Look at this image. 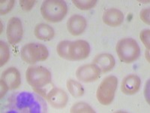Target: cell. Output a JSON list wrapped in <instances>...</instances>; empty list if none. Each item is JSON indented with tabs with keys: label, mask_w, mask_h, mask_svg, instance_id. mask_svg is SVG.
<instances>
[{
	"label": "cell",
	"mask_w": 150,
	"mask_h": 113,
	"mask_svg": "<svg viewBox=\"0 0 150 113\" xmlns=\"http://www.w3.org/2000/svg\"><path fill=\"white\" fill-rule=\"evenodd\" d=\"M0 86H1V91H0V92H1V96H0V98L2 99L9 89L8 87V86L6 85V84L4 82L2 79H1V82H0Z\"/></svg>",
	"instance_id": "484cf974"
},
{
	"label": "cell",
	"mask_w": 150,
	"mask_h": 113,
	"mask_svg": "<svg viewBox=\"0 0 150 113\" xmlns=\"http://www.w3.org/2000/svg\"><path fill=\"white\" fill-rule=\"evenodd\" d=\"M35 35L40 40L50 41L55 35L54 29L50 26L45 24H38L35 28Z\"/></svg>",
	"instance_id": "5bb4252c"
},
{
	"label": "cell",
	"mask_w": 150,
	"mask_h": 113,
	"mask_svg": "<svg viewBox=\"0 0 150 113\" xmlns=\"http://www.w3.org/2000/svg\"><path fill=\"white\" fill-rule=\"evenodd\" d=\"M149 14H150V9H144L140 11V17L142 21L145 24L149 25L150 24V18H149Z\"/></svg>",
	"instance_id": "d4e9b609"
},
{
	"label": "cell",
	"mask_w": 150,
	"mask_h": 113,
	"mask_svg": "<svg viewBox=\"0 0 150 113\" xmlns=\"http://www.w3.org/2000/svg\"><path fill=\"white\" fill-rule=\"evenodd\" d=\"M118 85V79L114 75L106 77L99 85L96 92L98 101L104 106H108L112 102Z\"/></svg>",
	"instance_id": "277c9868"
},
{
	"label": "cell",
	"mask_w": 150,
	"mask_h": 113,
	"mask_svg": "<svg viewBox=\"0 0 150 113\" xmlns=\"http://www.w3.org/2000/svg\"><path fill=\"white\" fill-rule=\"evenodd\" d=\"M33 52L36 61H44L49 56L47 48L42 44L33 43Z\"/></svg>",
	"instance_id": "e0dca14e"
},
{
	"label": "cell",
	"mask_w": 150,
	"mask_h": 113,
	"mask_svg": "<svg viewBox=\"0 0 150 113\" xmlns=\"http://www.w3.org/2000/svg\"><path fill=\"white\" fill-rule=\"evenodd\" d=\"M90 53V46L85 40H77L71 43L69 56L70 60H84Z\"/></svg>",
	"instance_id": "52a82bcc"
},
{
	"label": "cell",
	"mask_w": 150,
	"mask_h": 113,
	"mask_svg": "<svg viewBox=\"0 0 150 113\" xmlns=\"http://www.w3.org/2000/svg\"><path fill=\"white\" fill-rule=\"evenodd\" d=\"M141 80L138 75L131 74L123 79L121 91L125 95H133L140 90Z\"/></svg>",
	"instance_id": "30bf717a"
},
{
	"label": "cell",
	"mask_w": 150,
	"mask_h": 113,
	"mask_svg": "<svg viewBox=\"0 0 150 113\" xmlns=\"http://www.w3.org/2000/svg\"><path fill=\"white\" fill-rule=\"evenodd\" d=\"M67 88L72 97L79 98L82 97L84 94L83 87L80 82L73 79H69L67 82Z\"/></svg>",
	"instance_id": "9a60e30c"
},
{
	"label": "cell",
	"mask_w": 150,
	"mask_h": 113,
	"mask_svg": "<svg viewBox=\"0 0 150 113\" xmlns=\"http://www.w3.org/2000/svg\"><path fill=\"white\" fill-rule=\"evenodd\" d=\"M101 70L94 64H86L77 69L76 76L79 81L83 82L89 83L96 82L99 79Z\"/></svg>",
	"instance_id": "8992f818"
},
{
	"label": "cell",
	"mask_w": 150,
	"mask_h": 113,
	"mask_svg": "<svg viewBox=\"0 0 150 113\" xmlns=\"http://www.w3.org/2000/svg\"><path fill=\"white\" fill-rule=\"evenodd\" d=\"M21 57L27 64H35L37 61L35 58L33 52V43H29L23 47L21 50Z\"/></svg>",
	"instance_id": "2e32d148"
},
{
	"label": "cell",
	"mask_w": 150,
	"mask_h": 113,
	"mask_svg": "<svg viewBox=\"0 0 150 113\" xmlns=\"http://www.w3.org/2000/svg\"><path fill=\"white\" fill-rule=\"evenodd\" d=\"M28 84L34 89H41L51 83V73L47 69L43 67H30L26 72Z\"/></svg>",
	"instance_id": "3957f363"
},
{
	"label": "cell",
	"mask_w": 150,
	"mask_h": 113,
	"mask_svg": "<svg viewBox=\"0 0 150 113\" xmlns=\"http://www.w3.org/2000/svg\"><path fill=\"white\" fill-rule=\"evenodd\" d=\"M8 40L11 45H16L21 41L23 29L21 21L17 17H11L8 22L6 30Z\"/></svg>",
	"instance_id": "5b68a950"
},
{
	"label": "cell",
	"mask_w": 150,
	"mask_h": 113,
	"mask_svg": "<svg viewBox=\"0 0 150 113\" xmlns=\"http://www.w3.org/2000/svg\"><path fill=\"white\" fill-rule=\"evenodd\" d=\"M1 79L6 84L9 90L17 89L21 84V73L14 67H10L5 69L2 72Z\"/></svg>",
	"instance_id": "9c48e42d"
},
{
	"label": "cell",
	"mask_w": 150,
	"mask_h": 113,
	"mask_svg": "<svg viewBox=\"0 0 150 113\" xmlns=\"http://www.w3.org/2000/svg\"><path fill=\"white\" fill-rule=\"evenodd\" d=\"M14 0H1L0 1V13L2 15L8 14L14 7Z\"/></svg>",
	"instance_id": "7402d4cb"
},
{
	"label": "cell",
	"mask_w": 150,
	"mask_h": 113,
	"mask_svg": "<svg viewBox=\"0 0 150 113\" xmlns=\"http://www.w3.org/2000/svg\"><path fill=\"white\" fill-rule=\"evenodd\" d=\"M71 43V41H62L59 43L57 47H56L57 53H58L59 56H61L62 58L70 60L69 51H70Z\"/></svg>",
	"instance_id": "ac0fdd59"
},
{
	"label": "cell",
	"mask_w": 150,
	"mask_h": 113,
	"mask_svg": "<svg viewBox=\"0 0 150 113\" xmlns=\"http://www.w3.org/2000/svg\"><path fill=\"white\" fill-rule=\"evenodd\" d=\"M68 6L62 0H46L41 6L43 18L48 22L57 23L66 16Z\"/></svg>",
	"instance_id": "6da1fadb"
},
{
	"label": "cell",
	"mask_w": 150,
	"mask_h": 113,
	"mask_svg": "<svg viewBox=\"0 0 150 113\" xmlns=\"http://www.w3.org/2000/svg\"><path fill=\"white\" fill-rule=\"evenodd\" d=\"M103 21L106 25L112 27L120 26L124 21V14L121 11L116 9H110L104 12Z\"/></svg>",
	"instance_id": "7c38bea8"
},
{
	"label": "cell",
	"mask_w": 150,
	"mask_h": 113,
	"mask_svg": "<svg viewBox=\"0 0 150 113\" xmlns=\"http://www.w3.org/2000/svg\"><path fill=\"white\" fill-rule=\"evenodd\" d=\"M47 99L50 105L55 109H63L68 101V94L61 88L54 87L47 95Z\"/></svg>",
	"instance_id": "ba28073f"
},
{
	"label": "cell",
	"mask_w": 150,
	"mask_h": 113,
	"mask_svg": "<svg viewBox=\"0 0 150 113\" xmlns=\"http://www.w3.org/2000/svg\"><path fill=\"white\" fill-rule=\"evenodd\" d=\"M71 113H95L93 108L86 103H77L71 108Z\"/></svg>",
	"instance_id": "d6986e66"
},
{
	"label": "cell",
	"mask_w": 150,
	"mask_h": 113,
	"mask_svg": "<svg viewBox=\"0 0 150 113\" xmlns=\"http://www.w3.org/2000/svg\"><path fill=\"white\" fill-rule=\"evenodd\" d=\"M74 5L80 10H90L97 3L96 0H73Z\"/></svg>",
	"instance_id": "ffe728a7"
},
{
	"label": "cell",
	"mask_w": 150,
	"mask_h": 113,
	"mask_svg": "<svg viewBox=\"0 0 150 113\" xmlns=\"http://www.w3.org/2000/svg\"><path fill=\"white\" fill-rule=\"evenodd\" d=\"M140 38L141 39L142 42L143 43V45H145L146 48L148 50H149L150 48V30L149 29H144V30L141 31V33L140 34Z\"/></svg>",
	"instance_id": "603a6c76"
},
{
	"label": "cell",
	"mask_w": 150,
	"mask_h": 113,
	"mask_svg": "<svg viewBox=\"0 0 150 113\" xmlns=\"http://www.w3.org/2000/svg\"><path fill=\"white\" fill-rule=\"evenodd\" d=\"M93 63L98 67L101 72L105 73L110 71L114 67L116 61L112 55L110 54H101L96 56Z\"/></svg>",
	"instance_id": "4fadbf2b"
},
{
	"label": "cell",
	"mask_w": 150,
	"mask_h": 113,
	"mask_svg": "<svg viewBox=\"0 0 150 113\" xmlns=\"http://www.w3.org/2000/svg\"><path fill=\"white\" fill-rule=\"evenodd\" d=\"M149 50H148L146 53V59L148 60V62H149Z\"/></svg>",
	"instance_id": "4316f807"
},
{
	"label": "cell",
	"mask_w": 150,
	"mask_h": 113,
	"mask_svg": "<svg viewBox=\"0 0 150 113\" xmlns=\"http://www.w3.org/2000/svg\"><path fill=\"white\" fill-rule=\"evenodd\" d=\"M35 0H21V1H20V5H21L23 10L29 11L33 9L35 5Z\"/></svg>",
	"instance_id": "cb8c5ba5"
},
{
	"label": "cell",
	"mask_w": 150,
	"mask_h": 113,
	"mask_svg": "<svg viewBox=\"0 0 150 113\" xmlns=\"http://www.w3.org/2000/svg\"><path fill=\"white\" fill-rule=\"evenodd\" d=\"M10 58L9 47L6 43L0 41V66L5 65Z\"/></svg>",
	"instance_id": "44dd1931"
},
{
	"label": "cell",
	"mask_w": 150,
	"mask_h": 113,
	"mask_svg": "<svg viewBox=\"0 0 150 113\" xmlns=\"http://www.w3.org/2000/svg\"><path fill=\"white\" fill-rule=\"evenodd\" d=\"M116 50L119 58L125 64L133 63L140 54V46L131 38H125L120 40L116 44Z\"/></svg>",
	"instance_id": "7a4b0ae2"
},
{
	"label": "cell",
	"mask_w": 150,
	"mask_h": 113,
	"mask_svg": "<svg viewBox=\"0 0 150 113\" xmlns=\"http://www.w3.org/2000/svg\"><path fill=\"white\" fill-rule=\"evenodd\" d=\"M87 26L86 20L83 16L74 14L68 19L67 28L68 32L73 36H80L85 31Z\"/></svg>",
	"instance_id": "8fae6325"
}]
</instances>
